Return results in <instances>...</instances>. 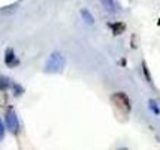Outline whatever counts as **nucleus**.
Segmentation results:
<instances>
[{
    "label": "nucleus",
    "instance_id": "nucleus-7",
    "mask_svg": "<svg viewBox=\"0 0 160 150\" xmlns=\"http://www.w3.org/2000/svg\"><path fill=\"white\" fill-rule=\"evenodd\" d=\"M102 2V5L106 11H109V12H115V2L114 0H100Z\"/></svg>",
    "mask_w": 160,
    "mask_h": 150
},
{
    "label": "nucleus",
    "instance_id": "nucleus-10",
    "mask_svg": "<svg viewBox=\"0 0 160 150\" xmlns=\"http://www.w3.org/2000/svg\"><path fill=\"white\" fill-rule=\"evenodd\" d=\"M12 89H14V96H17V98L24 93V89H22L20 84H17V83H12Z\"/></svg>",
    "mask_w": 160,
    "mask_h": 150
},
{
    "label": "nucleus",
    "instance_id": "nucleus-9",
    "mask_svg": "<svg viewBox=\"0 0 160 150\" xmlns=\"http://www.w3.org/2000/svg\"><path fill=\"white\" fill-rule=\"evenodd\" d=\"M148 107H150V110L153 111V114H156V116L160 114V108H159L157 102H156L154 99H150V101H148Z\"/></svg>",
    "mask_w": 160,
    "mask_h": 150
},
{
    "label": "nucleus",
    "instance_id": "nucleus-3",
    "mask_svg": "<svg viewBox=\"0 0 160 150\" xmlns=\"http://www.w3.org/2000/svg\"><path fill=\"white\" fill-rule=\"evenodd\" d=\"M5 126L14 135H17L18 131H20V120H18V116L15 114V111L12 108H9L6 111V114H5Z\"/></svg>",
    "mask_w": 160,
    "mask_h": 150
},
{
    "label": "nucleus",
    "instance_id": "nucleus-2",
    "mask_svg": "<svg viewBox=\"0 0 160 150\" xmlns=\"http://www.w3.org/2000/svg\"><path fill=\"white\" fill-rule=\"evenodd\" d=\"M111 102L112 105L118 110L121 114H130L132 111V102L129 99V96L123 92H117V93H112L111 95Z\"/></svg>",
    "mask_w": 160,
    "mask_h": 150
},
{
    "label": "nucleus",
    "instance_id": "nucleus-8",
    "mask_svg": "<svg viewBox=\"0 0 160 150\" xmlns=\"http://www.w3.org/2000/svg\"><path fill=\"white\" fill-rule=\"evenodd\" d=\"M81 15H82L84 21L87 23V24H93V23H94V18H93V15L90 14V11H87V9H82V11H81Z\"/></svg>",
    "mask_w": 160,
    "mask_h": 150
},
{
    "label": "nucleus",
    "instance_id": "nucleus-1",
    "mask_svg": "<svg viewBox=\"0 0 160 150\" xmlns=\"http://www.w3.org/2000/svg\"><path fill=\"white\" fill-rule=\"evenodd\" d=\"M64 68H66V57L58 51L51 53L47 60V65H45V72L47 74H60L64 71Z\"/></svg>",
    "mask_w": 160,
    "mask_h": 150
},
{
    "label": "nucleus",
    "instance_id": "nucleus-6",
    "mask_svg": "<svg viewBox=\"0 0 160 150\" xmlns=\"http://www.w3.org/2000/svg\"><path fill=\"white\" fill-rule=\"evenodd\" d=\"M9 87H12V81L6 75H0V92H5Z\"/></svg>",
    "mask_w": 160,
    "mask_h": 150
},
{
    "label": "nucleus",
    "instance_id": "nucleus-12",
    "mask_svg": "<svg viewBox=\"0 0 160 150\" xmlns=\"http://www.w3.org/2000/svg\"><path fill=\"white\" fill-rule=\"evenodd\" d=\"M5 131H6V126H5L3 120L0 119V140H3V138H5Z\"/></svg>",
    "mask_w": 160,
    "mask_h": 150
},
{
    "label": "nucleus",
    "instance_id": "nucleus-5",
    "mask_svg": "<svg viewBox=\"0 0 160 150\" xmlns=\"http://www.w3.org/2000/svg\"><path fill=\"white\" fill-rule=\"evenodd\" d=\"M108 27L112 30V35L114 36H118L121 33H124L126 30V24L121 21H117V23H108Z\"/></svg>",
    "mask_w": 160,
    "mask_h": 150
},
{
    "label": "nucleus",
    "instance_id": "nucleus-4",
    "mask_svg": "<svg viewBox=\"0 0 160 150\" xmlns=\"http://www.w3.org/2000/svg\"><path fill=\"white\" fill-rule=\"evenodd\" d=\"M5 63L9 68H15V66L20 65V60L15 56L14 48H6V51H5Z\"/></svg>",
    "mask_w": 160,
    "mask_h": 150
},
{
    "label": "nucleus",
    "instance_id": "nucleus-11",
    "mask_svg": "<svg viewBox=\"0 0 160 150\" xmlns=\"http://www.w3.org/2000/svg\"><path fill=\"white\" fill-rule=\"evenodd\" d=\"M142 69H144V74H145L147 81H151V75H150V71H148V68H147L145 62H142Z\"/></svg>",
    "mask_w": 160,
    "mask_h": 150
}]
</instances>
